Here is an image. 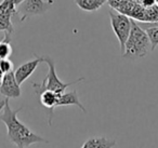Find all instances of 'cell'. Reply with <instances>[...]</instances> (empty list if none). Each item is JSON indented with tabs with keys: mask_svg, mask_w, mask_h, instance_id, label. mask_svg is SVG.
<instances>
[{
	"mask_svg": "<svg viewBox=\"0 0 158 148\" xmlns=\"http://www.w3.org/2000/svg\"><path fill=\"white\" fill-rule=\"evenodd\" d=\"M22 108L23 107H19L13 110L10 107L9 100L7 97L5 106L0 111V120L7 126L9 141L20 148L29 147L36 143H49L48 139L34 133L28 126L21 122L18 118V113H20Z\"/></svg>",
	"mask_w": 158,
	"mask_h": 148,
	"instance_id": "1",
	"label": "cell"
},
{
	"mask_svg": "<svg viewBox=\"0 0 158 148\" xmlns=\"http://www.w3.org/2000/svg\"><path fill=\"white\" fill-rule=\"evenodd\" d=\"M140 3L142 6H144L145 8H147V7H151V6L155 5L156 0H140Z\"/></svg>",
	"mask_w": 158,
	"mask_h": 148,
	"instance_id": "20",
	"label": "cell"
},
{
	"mask_svg": "<svg viewBox=\"0 0 158 148\" xmlns=\"http://www.w3.org/2000/svg\"><path fill=\"white\" fill-rule=\"evenodd\" d=\"M12 15L0 11V31H8L12 35L14 33V27L11 22Z\"/></svg>",
	"mask_w": 158,
	"mask_h": 148,
	"instance_id": "13",
	"label": "cell"
},
{
	"mask_svg": "<svg viewBox=\"0 0 158 148\" xmlns=\"http://www.w3.org/2000/svg\"><path fill=\"white\" fill-rule=\"evenodd\" d=\"M35 55L36 59L31 60V61H28L26 63L22 64L21 66H19L15 70H14V75H15L16 81L19 82V84H22L25 80L29 78V77L33 75V72L36 70V68L38 67L40 63L42 62V56H38V55Z\"/></svg>",
	"mask_w": 158,
	"mask_h": 148,
	"instance_id": "7",
	"label": "cell"
},
{
	"mask_svg": "<svg viewBox=\"0 0 158 148\" xmlns=\"http://www.w3.org/2000/svg\"><path fill=\"white\" fill-rule=\"evenodd\" d=\"M135 3L136 2H132V1H129V0H123L116 11L121 14H125V15L129 16L130 13H131L132 8H133V6L135 5Z\"/></svg>",
	"mask_w": 158,
	"mask_h": 148,
	"instance_id": "17",
	"label": "cell"
},
{
	"mask_svg": "<svg viewBox=\"0 0 158 148\" xmlns=\"http://www.w3.org/2000/svg\"><path fill=\"white\" fill-rule=\"evenodd\" d=\"M158 22V5L145 8V21L143 23H156Z\"/></svg>",
	"mask_w": 158,
	"mask_h": 148,
	"instance_id": "15",
	"label": "cell"
},
{
	"mask_svg": "<svg viewBox=\"0 0 158 148\" xmlns=\"http://www.w3.org/2000/svg\"><path fill=\"white\" fill-rule=\"evenodd\" d=\"M129 18H131L134 21L143 23L145 21V7L141 5L140 2H136L132 8Z\"/></svg>",
	"mask_w": 158,
	"mask_h": 148,
	"instance_id": "14",
	"label": "cell"
},
{
	"mask_svg": "<svg viewBox=\"0 0 158 148\" xmlns=\"http://www.w3.org/2000/svg\"><path fill=\"white\" fill-rule=\"evenodd\" d=\"M156 3H157V5H158V0H156Z\"/></svg>",
	"mask_w": 158,
	"mask_h": 148,
	"instance_id": "25",
	"label": "cell"
},
{
	"mask_svg": "<svg viewBox=\"0 0 158 148\" xmlns=\"http://www.w3.org/2000/svg\"><path fill=\"white\" fill-rule=\"evenodd\" d=\"M146 31L147 35H148L149 41H151L152 46V51H154L156 49V47L158 46V26H152L144 28Z\"/></svg>",
	"mask_w": 158,
	"mask_h": 148,
	"instance_id": "16",
	"label": "cell"
},
{
	"mask_svg": "<svg viewBox=\"0 0 158 148\" xmlns=\"http://www.w3.org/2000/svg\"><path fill=\"white\" fill-rule=\"evenodd\" d=\"M129 1H132V2H140V0H129Z\"/></svg>",
	"mask_w": 158,
	"mask_h": 148,
	"instance_id": "24",
	"label": "cell"
},
{
	"mask_svg": "<svg viewBox=\"0 0 158 148\" xmlns=\"http://www.w3.org/2000/svg\"><path fill=\"white\" fill-rule=\"evenodd\" d=\"M117 143L115 139L108 138L105 136H93L87 139L82 144V148H110L116 147Z\"/></svg>",
	"mask_w": 158,
	"mask_h": 148,
	"instance_id": "10",
	"label": "cell"
},
{
	"mask_svg": "<svg viewBox=\"0 0 158 148\" xmlns=\"http://www.w3.org/2000/svg\"><path fill=\"white\" fill-rule=\"evenodd\" d=\"M121 1H123V0H107V5L110 6L112 9L117 10Z\"/></svg>",
	"mask_w": 158,
	"mask_h": 148,
	"instance_id": "19",
	"label": "cell"
},
{
	"mask_svg": "<svg viewBox=\"0 0 158 148\" xmlns=\"http://www.w3.org/2000/svg\"><path fill=\"white\" fill-rule=\"evenodd\" d=\"M6 101H7V98H6V100H2V101H0V111L2 110L3 106H5V104H6Z\"/></svg>",
	"mask_w": 158,
	"mask_h": 148,
	"instance_id": "21",
	"label": "cell"
},
{
	"mask_svg": "<svg viewBox=\"0 0 158 148\" xmlns=\"http://www.w3.org/2000/svg\"><path fill=\"white\" fill-rule=\"evenodd\" d=\"M106 2H107V0H75V3L78 6L79 9L86 12L98 11Z\"/></svg>",
	"mask_w": 158,
	"mask_h": 148,
	"instance_id": "11",
	"label": "cell"
},
{
	"mask_svg": "<svg viewBox=\"0 0 158 148\" xmlns=\"http://www.w3.org/2000/svg\"><path fill=\"white\" fill-rule=\"evenodd\" d=\"M54 5V0H24L16 7L18 13L21 14V22L35 15H42Z\"/></svg>",
	"mask_w": 158,
	"mask_h": 148,
	"instance_id": "5",
	"label": "cell"
},
{
	"mask_svg": "<svg viewBox=\"0 0 158 148\" xmlns=\"http://www.w3.org/2000/svg\"><path fill=\"white\" fill-rule=\"evenodd\" d=\"M3 72L1 70V68H0V82H1V80H2V78H3Z\"/></svg>",
	"mask_w": 158,
	"mask_h": 148,
	"instance_id": "23",
	"label": "cell"
},
{
	"mask_svg": "<svg viewBox=\"0 0 158 148\" xmlns=\"http://www.w3.org/2000/svg\"><path fill=\"white\" fill-rule=\"evenodd\" d=\"M0 40H1V39H0Z\"/></svg>",
	"mask_w": 158,
	"mask_h": 148,
	"instance_id": "26",
	"label": "cell"
},
{
	"mask_svg": "<svg viewBox=\"0 0 158 148\" xmlns=\"http://www.w3.org/2000/svg\"><path fill=\"white\" fill-rule=\"evenodd\" d=\"M0 93L8 98H18L21 96V84L16 81L14 70L3 75V78L0 82Z\"/></svg>",
	"mask_w": 158,
	"mask_h": 148,
	"instance_id": "6",
	"label": "cell"
},
{
	"mask_svg": "<svg viewBox=\"0 0 158 148\" xmlns=\"http://www.w3.org/2000/svg\"><path fill=\"white\" fill-rule=\"evenodd\" d=\"M0 68H1V70L3 72V74H7V72H12V70H14L13 63H12V61L9 57H8V59L0 60Z\"/></svg>",
	"mask_w": 158,
	"mask_h": 148,
	"instance_id": "18",
	"label": "cell"
},
{
	"mask_svg": "<svg viewBox=\"0 0 158 148\" xmlns=\"http://www.w3.org/2000/svg\"><path fill=\"white\" fill-rule=\"evenodd\" d=\"M149 51H152V46L146 31L131 18V31L126 41L123 57L128 60L142 59Z\"/></svg>",
	"mask_w": 158,
	"mask_h": 148,
	"instance_id": "2",
	"label": "cell"
},
{
	"mask_svg": "<svg viewBox=\"0 0 158 148\" xmlns=\"http://www.w3.org/2000/svg\"><path fill=\"white\" fill-rule=\"evenodd\" d=\"M69 105H75V106L79 107V108L81 109L85 113H87L86 107L81 104L76 90H73V91H70V92H63V93L59 94V97H57V102H56V107L69 106Z\"/></svg>",
	"mask_w": 158,
	"mask_h": 148,
	"instance_id": "8",
	"label": "cell"
},
{
	"mask_svg": "<svg viewBox=\"0 0 158 148\" xmlns=\"http://www.w3.org/2000/svg\"><path fill=\"white\" fill-rule=\"evenodd\" d=\"M110 18L113 31L120 44V52L123 55V51H125L126 41H127L130 31H131V20L129 16L125 15V14L113 11H110Z\"/></svg>",
	"mask_w": 158,
	"mask_h": 148,
	"instance_id": "4",
	"label": "cell"
},
{
	"mask_svg": "<svg viewBox=\"0 0 158 148\" xmlns=\"http://www.w3.org/2000/svg\"><path fill=\"white\" fill-rule=\"evenodd\" d=\"M40 103L42 104V106H44L46 108H48L49 110V124H51V120H52V113L54 108L56 107V102L59 94L55 93L54 91L51 90H44L39 94Z\"/></svg>",
	"mask_w": 158,
	"mask_h": 148,
	"instance_id": "9",
	"label": "cell"
},
{
	"mask_svg": "<svg viewBox=\"0 0 158 148\" xmlns=\"http://www.w3.org/2000/svg\"><path fill=\"white\" fill-rule=\"evenodd\" d=\"M42 62L48 65L49 72H48V74H47V76L44 78L41 83L33 82V84H31L33 85L34 91H35V93L37 94V95H39L44 90H51V91H54L55 93L61 94V93H63V92H65L68 87L81 82V81L85 80L84 77H81V78H78L77 80L70 81V82H63V81L59 78L56 72H55V62L53 61V59H51L50 56H42Z\"/></svg>",
	"mask_w": 158,
	"mask_h": 148,
	"instance_id": "3",
	"label": "cell"
},
{
	"mask_svg": "<svg viewBox=\"0 0 158 148\" xmlns=\"http://www.w3.org/2000/svg\"><path fill=\"white\" fill-rule=\"evenodd\" d=\"M23 1H24V0H13V3L15 5V7H18V6H20Z\"/></svg>",
	"mask_w": 158,
	"mask_h": 148,
	"instance_id": "22",
	"label": "cell"
},
{
	"mask_svg": "<svg viewBox=\"0 0 158 148\" xmlns=\"http://www.w3.org/2000/svg\"><path fill=\"white\" fill-rule=\"evenodd\" d=\"M12 54L11 47V34L6 31L3 39L0 40V60L8 59Z\"/></svg>",
	"mask_w": 158,
	"mask_h": 148,
	"instance_id": "12",
	"label": "cell"
}]
</instances>
